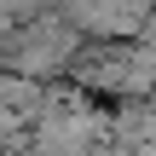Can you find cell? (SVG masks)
Masks as SVG:
<instances>
[{
	"instance_id": "6da1fadb",
	"label": "cell",
	"mask_w": 156,
	"mask_h": 156,
	"mask_svg": "<svg viewBox=\"0 0 156 156\" xmlns=\"http://www.w3.org/2000/svg\"><path fill=\"white\" fill-rule=\"evenodd\" d=\"M81 41H87V35H81L58 6H46V12H35V17H23L17 35L6 41V58H12L6 69H17V75H29V81H58V75H69Z\"/></svg>"
},
{
	"instance_id": "7a4b0ae2",
	"label": "cell",
	"mask_w": 156,
	"mask_h": 156,
	"mask_svg": "<svg viewBox=\"0 0 156 156\" xmlns=\"http://www.w3.org/2000/svg\"><path fill=\"white\" fill-rule=\"evenodd\" d=\"M23 145L35 151H87V145H110V110L93 104V93H69V98H46L35 127L23 133Z\"/></svg>"
},
{
	"instance_id": "3957f363",
	"label": "cell",
	"mask_w": 156,
	"mask_h": 156,
	"mask_svg": "<svg viewBox=\"0 0 156 156\" xmlns=\"http://www.w3.org/2000/svg\"><path fill=\"white\" fill-rule=\"evenodd\" d=\"M17 23H23V17H17V6H12V0H0V46L17 35Z\"/></svg>"
}]
</instances>
